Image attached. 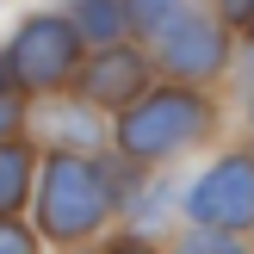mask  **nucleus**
Masks as SVG:
<instances>
[{
    "label": "nucleus",
    "mask_w": 254,
    "mask_h": 254,
    "mask_svg": "<svg viewBox=\"0 0 254 254\" xmlns=\"http://www.w3.org/2000/svg\"><path fill=\"white\" fill-rule=\"evenodd\" d=\"M112 211V180L93 168L87 155H56L44 168V186H37V217H44L50 236L62 242H81L106 223Z\"/></svg>",
    "instance_id": "obj_1"
},
{
    "label": "nucleus",
    "mask_w": 254,
    "mask_h": 254,
    "mask_svg": "<svg viewBox=\"0 0 254 254\" xmlns=\"http://www.w3.org/2000/svg\"><path fill=\"white\" fill-rule=\"evenodd\" d=\"M205 130H211V106L198 93H186V87H168V93H149L124 112L118 149L130 161H161L174 149H192Z\"/></svg>",
    "instance_id": "obj_2"
},
{
    "label": "nucleus",
    "mask_w": 254,
    "mask_h": 254,
    "mask_svg": "<svg viewBox=\"0 0 254 254\" xmlns=\"http://www.w3.org/2000/svg\"><path fill=\"white\" fill-rule=\"evenodd\" d=\"M6 62H12V81L31 87V93L62 87V81L74 74V62H81V31H74V19L37 12V19H25V25H19V37H12Z\"/></svg>",
    "instance_id": "obj_3"
},
{
    "label": "nucleus",
    "mask_w": 254,
    "mask_h": 254,
    "mask_svg": "<svg viewBox=\"0 0 254 254\" xmlns=\"http://www.w3.org/2000/svg\"><path fill=\"white\" fill-rule=\"evenodd\" d=\"M186 217L205 230H254V161L248 155H223L186 192Z\"/></svg>",
    "instance_id": "obj_4"
},
{
    "label": "nucleus",
    "mask_w": 254,
    "mask_h": 254,
    "mask_svg": "<svg viewBox=\"0 0 254 254\" xmlns=\"http://www.w3.org/2000/svg\"><path fill=\"white\" fill-rule=\"evenodd\" d=\"M155 44H161V62H168L174 74H186V81H205V74H217V68H223V50H230V37H223V25H217V19H205V12L186 6L174 25H161V31H155Z\"/></svg>",
    "instance_id": "obj_5"
},
{
    "label": "nucleus",
    "mask_w": 254,
    "mask_h": 254,
    "mask_svg": "<svg viewBox=\"0 0 254 254\" xmlns=\"http://www.w3.org/2000/svg\"><path fill=\"white\" fill-rule=\"evenodd\" d=\"M81 93H87V106H130L143 93V56L118 50V44H99L93 62L81 68Z\"/></svg>",
    "instance_id": "obj_6"
},
{
    "label": "nucleus",
    "mask_w": 254,
    "mask_h": 254,
    "mask_svg": "<svg viewBox=\"0 0 254 254\" xmlns=\"http://www.w3.org/2000/svg\"><path fill=\"white\" fill-rule=\"evenodd\" d=\"M124 25V0H81L74 6V31H81V44H112Z\"/></svg>",
    "instance_id": "obj_7"
},
{
    "label": "nucleus",
    "mask_w": 254,
    "mask_h": 254,
    "mask_svg": "<svg viewBox=\"0 0 254 254\" xmlns=\"http://www.w3.org/2000/svg\"><path fill=\"white\" fill-rule=\"evenodd\" d=\"M25 186H31V155L0 143V217H12L25 205Z\"/></svg>",
    "instance_id": "obj_8"
},
{
    "label": "nucleus",
    "mask_w": 254,
    "mask_h": 254,
    "mask_svg": "<svg viewBox=\"0 0 254 254\" xmlns=\"http://www.w3.org/2000/svg\"><path fill=\"white\" fill-rule=\"evenodd\" d=\"M37 130L50 136V149H81V143H93V118H81V106L44 112V118H37Z\"/></svg>",
    "instance_id": "obj_9"
},
{
    "label": "nucleus",
    "mask_w": 254,
    "mask_h": 254,
    "mask_svg": "<svg viewBox=\"0 0 254 254\" xmlns=\"http://www.w3.org/2000/svg\"><path fill=\"white\" fill-rule=\"evenodd\" d=\"M186 6H192V0H124V25L143 31V37H155L161 25H174Z\"/></svg>",
    "instance_id": "obj_10"
},
{
    "label": "nucleus",
    "mask_w": 254,
    "mask_h": 254,
    "mask_svg": "<svg viewBox=\"0 0 254 254\" xmlns=\"http://www.w3.org/2000/svg\"><path fill=\"white\" fill-rule=\"evenodd\" d=\"M180 254H242V248H236V236H230V230H205V236H186Z\"/></svg>",
    "instance_id": "obj_11"
},
{
    "label": "nucleus",
    "mask_w": 254,
    "mask_h": 254,
    "mask_svg": "<svg viewBox=\"0 0 254 254\" xmlns=\"http://www.w3.org/2000/svg\"><path fill=\"white\" fill-rule=\"evenodd\" d=\"M0 254H31V236L19 223H6V217H0Z\"/></svg>",
    "instance_id": "obj_12"
},
{
    "label": "nucleus",
    "mask_w": 254,
    "mask_h": 254,
    "mask_svg": "<svg viewBox=\"0 0 254 254\" xmlns=\"http://www.w3.org/2000/svg\"><path fill=\"white\" fill-rule=\"evenodd\" d=\"M19 118H25V112H19V99H6V87H0V143L19 130Z\"/></svg>",
    "instance_id": "obj_13"
},
{
    "label": "nucleus",
    "mask_w": 254,
    "mask_h": 254,
    "mask_svg": "<svg viewBox=\"0 0 254 254\" xmlns=\"http://www.w3.org/2000/svg\"><path fill=\"white\" fill-rule=\"evenodd\" d=\"M223 12H230V19H254V0H217Z\"/></svg>",
    "instance_id": "obj_14"
},
{
    "label": "nucleus",
    "mask_w": 254,
    "mask_h": 254,
    "mask_svg": "<svg viewBox=\"0 0 254 254\" xmlns=\"http://www.w3.org/2000/svg\"><path fill=\"white\" fill-rule=\"evenodd\" d=\"M112 254H149L143 242H118V248H112Z\"/></svg>",
    "instance_id": "obj_15"
},
{
    "label": "nucleus",
    "mask_w": 254,
    "mask_h": 254,
    "mask_svg": "<svg viewBox=\"0 0 254 254\" xmlns=\"http://www.w3.org/2000/svg\"><path fill=\"white\" fill-rule=\"evenodd\" d=\"M6 81H12V62H6V56H0V87H6Z\"/></svg>",
    "instance_id": "obj_16"
}]
</instances>
